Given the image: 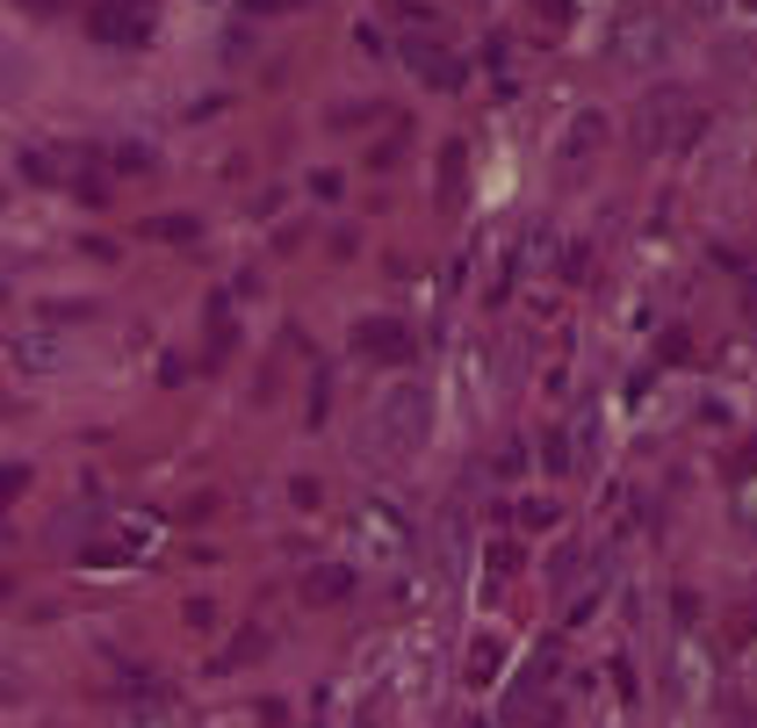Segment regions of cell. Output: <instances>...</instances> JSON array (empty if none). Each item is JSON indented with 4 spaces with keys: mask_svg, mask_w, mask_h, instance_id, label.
I'll return each instance as SVG.
<instances>
[{
    "mask_svg": "<svg viewBox=\"0 0 757 728\" xmlns=\"http://www.w3.org/2000/svg\"><path fill=\"white\" fill-rule=\"evenodd\" d=\"M541 14H549V22H570V0H534Z\"/></svg>",
    "mask_w": 757,
    "mask_h": 728,
    "instance_id": "3",
    "label": "cell"
},
{
    "mask_svg": "<svg viewBox=\"0 0 757 728\" xmlns=\"http://www.w3.org/2000/svg\"><path fill=\"white\" fill-rule=\"evenodd\" d=\"M657 51H663V22L657 14H635V22L620 29V58H628V66H649Z\"/></svg>",
    "mask_w": 757,
    "mask_h": 728,
    "instance_id": "2",
    "label": "cell"
},
{
    "mask_svg": "<svg viewBox=\"0 0 757 728\" xmlns=\"http://www.w3.org/2000/svg\"><path fill=\"white\" fill-rule=\"evenodd\" d=\"M715 8H721V0H686V14H700V22H707Z\"/></svg>",
    "mask_w": 757,
    "mask_h": 728,
    "instance_id": "4",
    "label": "cell"
},
{
    "mask_svg": "<svg viewBox=\"0 0 757 728\" xmlns=\"http://www.w3.org/2000/svg\"><path fill=\"white\" fill-rule=\"evenodd\" d=\"M736 8H744V14H757V0H736Z\"/></svg>",
    "mask_w": 757,
    "mask_h": 728,
    "instance_id": "5",
    "label": "cell"
},
{
    "mask_svg": "<svg viewBox=\"0 0 757 728\" xmlns=\"http://www.w3.org/2000/svg\"><path fill=\"white\" fill-rule=\"evenodd\" d=\"M686 130H692V109H686V95H678V87H657V95L635 109V138H642L649 151L671 145V138H686Z\"/></svg>",
    "mask_w": 757,
    "mask_h": 728,
    "instance_id": "1",
    "label": "cell"
}]
</instances>
